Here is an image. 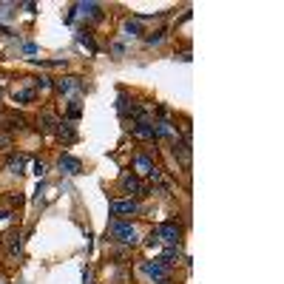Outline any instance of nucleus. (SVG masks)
Listing matches in <instances>:
<instances>
[{"instance_id":"15","label":"nucleus","mask_w":284,"mask_h":284,"mask_svg":"<svg viewBox=\"0 0 284 284\" xmlns=\"http://www.w3.org/2000/svg\"><path fill=\"white\" fill-rule=\"evenodd\" d=\"M77 9H80L83 15H88L91 20H102V9L97 6V3H80Z\"/></svg>"},{"instance_id":"5","label":"nucleus","mask_w":284,"mask_h":284,"mask_svg":"<svg viewBox=\"0 0 284 284\" xmlns=\"http://www.w3.org/2000/svg\"><path fill=\"white\" fill-rule=\"evenodd\" d=\"M57 122H60V119L54 117L51 111H43V114L37 117V128H40V134H54V131H57Z\"/></svg>"},{"instance_id":"3","label":"nucleus","mask_w":284,"mask_h":284,"mask_svg":"<svg viewBox=\"0 0 284 284\" xmlns=\"http://www.w3.org/2000/svg\"><path fill=\"white\" fill-rule=\"evenodd\" d=\"M0 128L15 134V131H23V128H26V119L20 117L17 111H3V114H0Z\"/></svg>"},{"instance_id":"24","label":"nucleus","mask_w":284,"mask_h":284,"mask_svg":"<svg viewBox=\"0 0 284 284\" xmlns=\"http://www.w3.org/2000/svg\"><path fill=\"white\" fill-rule=\"evenodd\" d=\"M9 219H12V213H9V210H0V225H3V222H9Z\"/></svg>"},{"instance_id":"14","label":"nucleus","mask_w":284,"mask_h":284,"mask_svg":"<svg viewBox=\"0 0 284 284\" xmlns=\"http://www.w3.org/2000/svg\"><path fill=\"white\" fill-rule=\"evenodd\" d=\"M153 159H151V156H145V153H139V156H136V170H139V173H142V176H151V170H153Z\"/></svg>"},{"instance_id":"4","label":"nucleus","mask_w":284,"mask_h":284,"mask_svg":"<svg viewBox=\"0 0 284 284\" xmlns=\"http://www.w3.org/2000/svg\"><path fill=\"white\" fill-rule=\"evenodd\" d=\"M153 233H156V239H162V242H168V245H176V242H179V227H176L173 222H165V225H159Z\"/></svg>"},{"instance_id":"1","label":"nucleus","mask_w":284,"mask_h":284,"mask_svg":"<svg viewBox=\"0 0 284 284\" xmlns=\"http://www.w3.org/2000/svg\"><path fill=\"white\" fill-rule=\"evenodd\" d=\"M111 236L122 245H134L136 242V227L131 222H111Z\"/></svg>"},{"instance_id":"19","label":"nucleus","mask_w":284,"mask_h":284,"mask_svg":"<svg viewBox=\"0 0 284 284\" xmlns=\"http://www.w3.org/2000/svg\"><path fill=\"white\" fill-rule=\"evenodd\" d=\"M80 111H83V108H80V102H77V100H71V105H68V117H71V119H77V117H80Z\"/></svg>"},{"instance_id":"12","label":"nucleus","mask_w":284,"mask_h":284,"mask_svg":"<svg viewBox=\"0 0 284 284\" xmlns=\"http://www.w3.org/2000/svg\"><path fill=\"white\" fill-rule=\"evenodd\" d=\"M12 100L20 102V105H26V102H34V100H37V91H34V88H20V91H15V94H12Z\"/></svg>"},{"instance_id":"8","label":"nucleus","mask_w":284,"mask_h":284,"mask_svg":"<svg viewBox=\"0 0 284 284\" xmlns=\"http://www.w3.org/2000/svg\"><path fill=\"white\" fill-rule=\"evenodd\" d=\"M60 170H66V173H80V170H83V162H80L77 156L63 153V156H60Z\"/></svg>"},{"instance_id":"22","label":"nucleus","mask_w":284,"mask_h":284,"mask_svg":"<svg viewBox=\"0 0 284 284\" xmlns=\"http://www.w3.org/2000/svg\"><path fill=\"white\" fill-rule=\"evenodd\" d=\"M162 37H165V32H162V29H159V32H153V34H151V37H148V43H151V46H153V43H159V40H162Z\"/></svg>"},{"instance_id":"26","label":"nucleus","mask_w":284,"mask_h":284,"mask_svg":"<svg viewBox=\"0 0 284 284\" xmlns=\"http://www.w3.org/2000/svg\"><path fill=\"white\" fill-rule=\"evenodd\" d=\"M0 148H9V136H0Z\"/></svg>"},{"instance_id":"18","label":"nucleus","mask_w":284,"mask_h":284,"mask_svg":"<svg viewBox=\"0 0 284 284\" xmlns=\"http://www.w3.org/2000/svg\"><path fill=\"white\" fill-rule=\"evenodd\" d=\"M176 259H179V247H170V250H165L162 253V259H159V265H173V262H176Z\"/></svg>"},{"instance_id":"25","label":"nucleus","mask_w":284,"mask_h":284,"mask_svg":"<svg viewBox=\"0 0 284 284\" xmlns=\"http://www.w3.org/2000/svg\"><path fill=\"white\" fill-rule=\"evenodd\" d=\"M23 51H26V54H34V51H37V46H32V43H26V46H23Z\"/></svg>"},{"instance_id":"16","label":"nucleus","mask_w":284,"mask_h":284,"mask_svg":"<svg viewBox=\"0 0 284 284\" xmlns=\"http://www.w3.org/2000/svg\"><path fill=\"white\" fill-rule=\"evenodd\" d=\"M6 165H9L12 173H20V168L26 165V156H23V153H12V156L6 159Z\"/></svg>"},{"instance_id":"13","label":"nucleus","mask_w":284,"mask_h":284,"mask_svg":"<svg viewBox=\"0 0 284 284\" xmlns=\"http://www.w3.org/2000/svg\"><path fill=\"white\" fill-rule=\"evenodd\" d=\"M57 136H60V139H66V142H74V139H77L74 128L68 125L66 119H60V122H57Z\"/></svg>"},{"instance_id":"21","label":"nucleus","mask_w":284,"mask_h":284,"mask_svg":"<svg viewBox=\"0 0 284 284\" xmlns=\"http://www.w3.org/2000/svg\"><path fill=\"white\" fill-rule=\"evenodd\" d=\"M125 32L136 34V32H139V23H136V20H128V23H125Z\"/></svg>"},{"instance_id":"7","label":"nucleus","mask_w":284,"mask_h":284,"mask_svg":"<svg viewBox=\"0 0 284 284\" xmlns=\"http://www.w3.org/2000/svg\"><path fill=\"white\" fill-rule=\"evenodd\" d=\"M119 185H122V190H125V193H142V182H139V176H136V173H122Z\"/></svg>"},{"instance_id":"17","label":"nucleus","mask_w":284,"mask_h":284,"mask_svg":"<svg viewBox=\"0 0 284 284\" xmlns=\"http://www.w3.org/2000/svg\"><path fill=\"white\" fill-rule=\"evenodd\" d=\"M77 40H80L83 46H88V51H91V54L97 51V46H94V40H91V32H85V29H80V32H77Z\"/></svg>"},{"instance_id":"11","label":"nucleus","mask_w":284,"mask_h":284,"mask_svg":"<svg viewBox=\"0 0 284 284\" xmlns=\"http://www.w3.org/2000/svg\"><path fill=\"white\" fill-rule=\"evenodd\" d=\"M54 88H57L60 94H68V91H74V88H83V83H80L77 77H66V80H57Z\"/></svg>"},{"instance_id":"9","label":"nucleus","mask_w":284,"mask_h":284,"mask_svg":"<svg viewBox=\"0 0 284 284\" xmlns=\"http://www.w3.org/2000/svg\"><path fill=\"white\" fill-rule=\"evenodd\" d=\"M3 245H6V253L9 256H17L20 253V233L17 230H9V233L3 236Z\"/></svg>"},{"instance_id":"2","label":"nucleus","mask_w":284,"mask_h":284,"mask_svg":"<svg viewBox=\"0 0 284 284\" xmlns=\"http://www.w3.org/2000/svg\"><path fill=\"white\" fill-rule=\"evenodd\" d=\"M108 210L114 216H134L136 210H139V205L134 199H111L108 202Z\"/></svg>"},{"instance_id":"23","label":"nucleus","mask_w":284,"mask_h":284,"mask_svg":"<svg viewBox=\"0 0 284 284\" xmlns=\"http://www.w3.org/2000/svg\"><path fill=\"white\" fill-rule=\"evenodd\" d=\"M34 173L43 176V173H46V165H43V162H34Z\"/></svg>"},{"instance_id":"10","label":"nucleus","mask_w":284,"mask_h":284,"mask_svg":"<svg viewBox=\"0 0 284 284\" xmlns=\"http://www.w3.org/2000/svg\"><path fill=\"white\" fill-rule=\"evenodd\" d=\"M142 273H148L151 279L162 282L165 279V265H159V262H142Z\"/></svg>"},{"instance_id":"6","label":"nucleus","mask_w":284,"mask_h":284,"mask_svg":"<svg viewBox=\"0 0 284 284\" xmlns=\"http://www.w3.org/2000/svg\"><path fill=\"white\" fill-rule=\"evenodd\" d=\"M131 134L139 136V139H153V122L151 119H139L131 125Z\"/></svg>"},{"instance_id":"20","label":"nucleus","mask_w":284,"mask_h":284,"mask_svg":"<svg viewBox=\"0 0 284 284\" xmlns=\"http://www.w3.org/2000/svg\"><path fill=\"white\" fill-rule=\"evenodd\" d=\"M37 88H40V91H46V88H51V83L46 80V77H40V80H34V91H37Z\"/></svg>"}]
</instances>
